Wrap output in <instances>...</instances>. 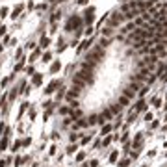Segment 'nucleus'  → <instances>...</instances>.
Instances as JSON below:
<instances>
[{
    "label": "nucleus",
    "instance_id": "f257e3e1",
    "mask_svg": "<svg viewBox=\"0 0 167 167\" xmlns=\"http://www.w3.org/2000/svg\"><path fill=\"white\" fill-rule=\"evenodd\" d=\"M110 26H121V24L124 22V15L123 13H115V15H111L110 17Z\"/></svg>",
    "mask_w": 167,
    "mask_h": 167
},
{
    "label": "nucleus",
    "instance_id": "f03ea898",
    "mask_svg": "<svg viewBox=\"0 0 167 167\" xmlns=\"http://www.w3.org/2000/svg\"><path fill=\"white\" fill-rule=\"evenodd\" d=\"M80 22H82V21H80L78 17H71V19H69V22H67V30H73V26H74V28L80 26Z\"/></svg>",
    "mask_w": 167,
    "mask_h": 167
},
{
    "label": "nucleus",
    "instance_id": "7ed1b4c3",
    "mask_svg": "<svg viewBox=\"0 0 167 167\" xmlns=\"http://www.w3.org/2000/svg\"><path fill=\"white\" fill-rule=\"evenodd\" d=\"M85 17H84V21L87 22V24H91V21H93V9H85Z\"/></svg>",
    "mask_w": 167,
    "mask_h": 167
},
{
    "label": "nucleus",
    "instance_id": "20e7f679",
    "mask_svg": "<svg viewBox=\"0 0 167 167\" xmlns=\"http://www.w3.org/2000/svg\"><path fill=\"white\" fill-rule=\"evenodd\" d=\"M76 97H78V89H74V91H69V93H67V100H71V102H73V100L76 99Z\"/></svg>",
    "mask_w": 167,
    "mask_h": 167
},
{
    "label": "nucleus",
    "instance_id": "39448f33",
    "mask_svg": "<svg viewBox=\"0 0 167 167\" xmlns=\"http://www.w3.org/2000/svg\"><path fill=\"white\" fill-rule=\"evenodd\" d=\"M89 45H91V41H87V39H85V41L80 45V48H78V52H84L85 48H89Z\"/></svg>",
    "mask_w": 167,
    "mask_h": 167
},
{
    "label": "nucleus",
    "instance_id": "423d86ee",
    "mask_svg": "<svg viewBox=\"0 0 167 167\" xmlns=\"http://www.w3.org/2000/svg\"><path fill=\"white\" fill-rule=\"evenodd\" d=\"M21 11H22V6H21V4H19V6H17V8H15V9H13V15H11V17L15 19V17H17V15H19V13H21Z\"/></svg>",
    "mask_w": 167,
    "mask_h": 167
},
{
    "label": "nucleus",
    "instance_id": "0eeeda50",
    "mask_svg": "<svg viewBox=\"0 0 167 167\" xmlns=\"http://www.w3.org/2000/svg\"><path fill=\"white\" fill-rule=\"evenodd\" d=\"M48 43H50L48 37H41V41H39V45H41V47H48Z\"/></svg>",
    "mask_w": 167,
    "mask_h": 167
},
{
    "label": "nucleus",
    "instance_id": "6e6552de",
    "mask_svg": "<svg viewBox=\"0 0 167 167\" xmlns=\"http://www.w3.org/2000/svg\"><path fill=\"white\" fill-rule=\"evenodd\" d=\"M59 17H61V11H54V15H52V19H50V21H52V22H56Z\"/></svg>",
    "mask_w": 167,
    "mask_h": 167
},
{
    "label": "nucleus",
    "instance_id": "1a4fd4ad",
    "mask_svg": "<svg viewBox=\"0 0 167 167\" xmlns=\"http://www.w3.org/2000/svg\"><path fill=\"white\" fill-rule=\"evenodd\" d=\"M54 87H58V82H52V84L48 85V89H45V91H47V93H52V91H54Z\"/></svg>",
    "mask_w": 167,
    "mask_h": 167
},
{
    "label": "nucleus",
    "instance_id": "9d476101",
    "mask_svg": "<svg viewBox=\"0 0 167 167\" xmlns=\"http://www.w3.org/2000/svg\"><path fill=\"white\" fill-rule=\"evenodd\" d=\"M50 58H52V54H50V52H45L43 54V61H50Z\"/></svg>",
    "mask_w": 167,
    "mask_h": 167
},
{
    "label": "nucleus",
    "instance_id": "9b49d317",
    "mask_svg": "<svg viewBox=\"0 0 167 167\" xmlns=\"http://www.w3.org/2000/svg\"><path fill=\"white\" fill-rule=\"evenodd\" d=\"M119 102L123 104V106H126V104H128V97H124V95H123V97L119 99Z\"/></svg>",
    "mask_w": 167,
    "mask_h": 167
},
{
    "label": "nucleus",
    "instance_id": "f8f14e48",
    "mask_svg": "<svg viewBox=\"0 0 167 167\" xmlns=\"http://www.w3.org/2000/svg\"><path fill=\"white\" fill-rule=\"evenodd\" d=\"M59 67H61V65H59L58 61H56V63H52V67H50V69H52V73H56V71H58Z\"/></svg>",
    "mask_w": 167,
    "mask_h": 167
},
{
    "label": "nucleus",
    "instance_id": "ddd939ff",
    "mask_svg": "<svg viewBox=\"0 0 167 167\" xmlns=\"http://www.w3.org/2000/svg\"><path fill=\"white\" fill-rule=\"evenodd\" d=\"M34 84H41V74H35L34 76Z\"/></svg>",
    "mask_w": 167,
    "mask_h": 167
},
{
    "label": "nucleus",
    "instance_id": "4468645a",
    "mask_svg": "<svg viewBox=\"0 0 167 167\" xmlns=\"http://www.w3.org/2000/svg\"><path fill=\"white\" fill-rule=\"evenodd\" d=\"M78 2H80V4H84V2H85V0H78Z\"/></svg>",
    "mask_w": 167,
    "mask_h": 167
},
{
    "label": "nucleus",
    "instance_id": "2eb2a0df",
    "mask_svg": "<svg viewBox=\"0 0 167 167\" xmlns=\"http://www.w3.org/2000/svg\"><path fill=\"white\" fill-rule=\"evenodd\" d=\"M59 2H65V0H59Z\"/></svg>",
    "mask_w": 167,
    "mask_h": 167
}]
</instances>
